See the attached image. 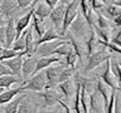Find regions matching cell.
Wrapping results in <instances>:
<instances>
[{
  "label": "cell",
  "mask_w": 121,
  "mask_h": 113,
  "mask_svg": "<svg viewBox=\"0 0 121 113\" xmlns=\"http://www.w3.org/2000/svg\"><path fill=\"white\" fill-rule=\"evenodd\" d=\"M68 40H69V43L72 45V48H73V50L77 53L79 60H85L87 56H88V49H87V44L86 41H82V40H78L73 38L71 35V34H68V36H66Z\"/></svg>",
  "instance_id": "obj_11"
},
{
  "label": "cell",
  "mask_w": 121,
  "mask_h": 113,
  "mask_svg": "<svg viewBox=\"0 0 121 113\" xmlns=\"http://www.w3.org/2000/svg\"><path fill=\"white\" fill-rule=\"evenodd\" d=\"M72 49H73V48H72V45H71V43H69V40H66V41H63V43L60 44L59 47L54 50V54L60 55V56H66L68 53L72 50Z\"/></svg>",
  "instance_id": "obj_31"
},
{
  "label": "cell",
  "mask_w": 121,
  "mask_h": 113,
  "mask_svg": "<svg viewBox=\"0 0 121 113\" xmlns=\"http://www.w3.org/2000/svg\"><path fill=\"white\" fill-rule=\"evenodd\" d=\"M43 1L47 4L48 6H51L52 9H53V8H56V6L60 3V0H43Z\"/></svg>",
  "instance_id": "obj_44"
},
{
  "label": "cell",
  "mask_w": 121,
  "mask_h": 113,
  "mask_svg": "<svg viewBox=\"0 0 121 113\" xmlns=\"http://www.w3.org/2000/svg\"><path fill=\"white\" fill-rule=\"evenodd\" d=\"M35 54V40L33 36V29H26L25 30V49H24V55L26 58L33 56Z\"/></svg>",
  "instance_id": "obj_17"
},
{
  "label": "cell",
  "mask_w": 121,
  "mask_h": 113,
  "mask_svg": "<svg viewBox=\"0 0 121 113\" xmlns=\"http://www.w3.org/2000/svg\"><path fill=\"white\" fill-rule=\"evenodd\" d=\"M110 59H111V52H110L106 47H104L102 49L100 48L96 53H93V54L90 55V58L86 63V67H85V73H88L90 70L97 68L98 65H101L102 63L107 62Z\"/></svg>",
  "instance_id": "obj_2"
},
{
  "label": "cell",
  "mask_w": 121,
  "mask_h": 113,
  "mask_svg": "<svg viewBox=\"0 0 121 113\" xmlns=\"http://www.w3.org/2000/svg\"><path fill=\"white\" fill-rule=\"evenodd\" d=\"M38 113H53V112H51V111H39Z\"/></svg>",
  "instance_id": "obj_49"
},
{
  "label": "cell",
  "mask_w": 121,
  "mask_h": 113,
  "mask_svg": "<svg viewBox=\"0 0 121 113\" xmlns=\"http://www.w3.org/2000/svg\"><path fill=\"white\" fill-rule=\"evenodd\" d=\"M78 60H79V58H78L77 53H76L73 49H72V50L66 55V62H64V63H66L69 68H73V69H76V68H77Z\"/></svg>",
  "instance_id": "obj_30"
},
{
  "label": "cell",
  "mask_w": 121,
  "mask_h": 113,
  "mask_svg": "<svg viewBox=\"0 0 121 113\" xmlns=\"http://www.w3.org/2000/svg\"><path fill=\"white\" fill-rule=\"evenodd\" d=\"M17 113H34V109L32 105H29L25 102H22L18 107V112Z\"/></svg>",
  "instance_id": "obj_35"
},
{
  "label": "cell",
  "mask_w": 121,
  "mask_h": 113,
  "mask_svg": "<svg viewBox=\"0 0 121 113\" xmlns=\"http://www.w3.org/2000/svg\"><path fill=\"white\" fill-rule=\"evenodd\" d=\"M105 11V13H102L104 15H106L107 18H110V19H115V18H117L119 15L121 14V6H119V5H115V4H112V3H110V4H106L105 5V8L102 9Z\"/></svg>",
  "instance_id": "obj_26"
},
{
  "label": "cell",
  "mask_w": 121,
  "mask_h": 113,
  "mask_svg": "<svg viewBox=\"0 0 121 113\" xmlns=\"http://www.w3.org/2000/svg\"><path fill=\"white\" fill-rule=\"evenodd\" d=\"M86 44H87V49H88V55L96 53L98 49H100V47H101V39H100V36L97 35V33L95 32L93 26H92L91 35L88 38V40L86 41Z\"/></svg>",
  "instance_id": "obj_22"
},
{
  "label": "cell",
  "mask_w": 121,
  "mask_h": 113,
  "mask_svg": "<svg viewBox=\"0 0 121 113\" xmlns=\"http://www.w3.org/2000/svg\"><path fill=\"white\" fill-rule=\"evenodd\" d=\"M32 8H33V14L38 19H40V20H44L45 18H48L51 11H52V8L48 6L44 1H39L35 5H33Z\"/></svg>",
  "instance_id": "obj_19"
},
{
  "label": "cell",
  "mask_w": 121,
  "mask_h": 113,
  "mask_svg": "<svg viewBox=\"0 0 121 113\" xmlns=\"http://www.w3.org/2000/svg\"><path fill=\"white\" fill-rule=\"evenodd\" d=\"M68 30H69L71 35L73 38H76V39H78V40H82V41H87L90 35H91V32H92V26L88 24V21L86 20L85 16H83L81 14V11H79V14L76 16L74 20L72 21V24L69 25Z\"/></svg>",
  "instance_id": "obj_1"
},
{
  "label": "cell",
  "mask_w": 121,
  "mask_h": 113,
  "mask_svg": "<svg viewBox=\"0 0 121 113\" xmlns=\"http://www.w3.org/2000/svg\"><path fill=\"white\" fill-rule=\"evenodd\" d=\"M20 92H23L22 84H20V87H18V88H15V89H6V90H4L3 93H0V105L6 104L8 102H10L11 99H14V97H17Z\"/></svg>",
  "instance_id": "obj_25"
},
{
  "label": "cell",
  "mask_w": 121,
  "mask_h": 113,
  "mask_svg": "<svg viewBox=\"0 0 121 113\" xmlns=\"http://www.w3.org/2000/svg\"><path fill=\"white\" fill-rule=\"evenodd\" d=\"M113 20L112 19L107 18L106 15L98 13V18H97V24L95 26H97V28H108V26H113Z\"/></svg>",
  "instance_id": "obj_29"
},
{
  "label": "cell",
  "mask_w": 121,
  "mask_h": 113,
  "mask_svg": "<svg viewBox=\"0 0 121 113\" xmlns=\"http://www.w3.org/2000/svg\"><path fill=\"white\" fill-rule=\"evenodd\" d=\"M112 43H115V44H117L119 47H121V29L117 32V34L115 36H113V39H112Z\"/></svg>",
  "instance_id": "obj_43"
},
{
  "label": "cell",
  "mask_w": 121,
  "mask_h": 113,
  "mask_svg": "<svg viewBox=\"0 0 121 113\" xmlns=\"http://www.w3.org/2000/svg\"><path fill=\"white\" fill-rule=\"evenodd\" d=\"M66 6L64 4L59 3L58 5L56 8H53L51 14H49V18H51V20L53 23V25H54V30L57 33L59 32V34L62 35V25H63V19H64V13H66ZM63 36V35H62Z\"/></svg>",
  "instance_id": "obj_5"
},
{
  "label": "cell",
  "mask_w": 121,
  "mask_h": 113,
  "mask_svg": "<svg viewBox=\"0 0 121 113\" xmlns=\"http://www.w3.org/2000/svg\"><path fill=\"white\" fill-rule=\"evenodd\" d=\"M119 64H120V65H121V63H120V62H119Z\"/></svg>",
  "instance_id": "obj_52"
},
{
  "label": "cell",
  "mask_w": 121,
  "mask_h": 113,
  "mask_svg": "<svg viewBox=\"0 0 121 113\" xmlns=\"http://www.w3.org/2000/svg\"><path fill=\"white\" fill-rule=\"evenodd\" d=\"M0 45L5 47V26H0Z\"/></svg>",
  "instance_id": "obj_41"
},
{
  "label": "cell",
  "mask_w": 121,
  "mask_h": 113,
  "mask_svg": "<svg viewBox=\"0 0 121 113\" xmlns=\"http://www.w3.org/2000/svg\"><path fill=\"white\" fill-rule=\"evenodd\" d=\"M11 49H13V50H17V52H23L25 49V32L19 38L15 39V41L13 43V45H11Z\"/></svg>",
  "instance_id": "obj_32"
},
{
  "label": "cell",
  "mask_w": 121,
  "mask_h": 113,
  "mask_svg": "<svg viewBox=\"0 0 121 113\" xmlns=\"http://www.w3.org/2000/svg\"><path fill=\"white\" fill-rule=\"evenodd\" d=\"M19 82H23V79L19 77H15V75H3V77H0V93L9 89L10 85H13L14 83H19Z\"/></svg>",
  "instance_id": "obj_23"
},
{
  "label": "cell",
  "mask_w": 121,
  "mask_h": 113,
  "mask_svg": "<svg viewBox=\"0 0 121 113\" xmlns=\"http://www.w3.org/2000/svg\"><path fill=\"white\" fill-rule=\"evenodd\" d=\"M102 81L111 87L112 89L115 90H120V85H119V78H117V74L113 72L112 69V65H111V62L107 63V67H106V70L104 72V74L101 75Z\"/></svg>",
  "instance_id": "obj_12"
},
{
  "label": "cell",
  "mask_w": 121,
  "mask_h": 113,
  "mask_svg": "<svg viewBox=\"0 0 121 113\" xmlns=\"http://www.w3.org/2000/svg\"><path fill=\"white\" fill-rule=\"evenodd\" d=\"M91 4H92V8H93V9L95 10H102V9H104V8H105V5H106V4H107V3H105V0H91Z\"/></svg>",
  "instance_id": "obj_36"
},
{
  "label": "cell",
  "mask_w": 121,
  "mask_h": 113,
  "mask_svg": "<svg viewBox=\"0 0 121 113\" xmlns=\"http://www.w3.org/2000/svg\"><path fill=\"white\" fill-rule=\"evenodd\" d=\"M40 96L43 97L47 107H51V105L58 103V102L62 99L59 96V93L56 90V88H49V87H47L43 92H40Z\"/></svg>",
  "instance_id": "obj_15"
},
{
  "label": "cell",
  "mask_w": 121,
  "mask_h": 113,
  "mask_svg": "<svg viewBox=\"0 0 121 113\" xmlns=\"http://www.w3.org/2000/svg\"><path fill=\"white\" fill-rule=\"evenodd\" d=\"M23 90H33V92H43L47 88V78H45V72L34 74L29 81L23 82L22 84Z\"/></svg>",
  "instance_id": "obj_3"
},
{
  "label": "cell",
  "mask_w": 121,
  "mask_h": 113,
  "mask_svg": "<svg viewBox=\"0 0 121 113\" xmlns=\"http://www.w3.org/2000/svg\"><path fill=\"white\" fill-rule=\"evenodd\" d=\"M32 24H33V29L35 30V33L39 35V38L43 35V34L45 33V28H44V24H43V20H40V19H38L35 15L33 14L32 16Z\"/></svg>",
  "instance_id": "obj_28"
},
{
  "label": "cell",
  "mask_w": 121,
  "mask_h": 113,
  "mask_svg": "<svg viewBox=\"0 0 121 113\" xmlns=\"http://www.w3.org/2000/svg\"><path fill=\"white\" fill-rule=\"evenodd\" d=\"M74 70L76 69L69 68V67L64 68V69L60 72V75H59V79H58V84H59V83H62V82H64V81H67V79L73 78L74 77Z\"/></svg>",
  "instance_id": "obj_33"
},
{
  "label": "cell",
  "mask_w": 121,
  "mask_h": 113,
  "mask_svg": "<svg viewBox=\"0 0 121 113\" xmlns=\"http://www.w3.org/2000/svg\"><path fill=\"white\" fill-rule=\"evenodd\" d=\"M77 87L78 84L76 83L74 78H71V79H67L62 83L58 84V89L62 92L63 97H64V102H68L71 101L72 97H74L76 92H77Z\"/></svg>",
  "instance_id": "obj_6"
},
{
  "label": "cell",
  "mask_w": 121,
  "mask_h": 113,
  "mask_svg": "<svg viewBox=\"0 0 121 113\" xmlns=\"http://www.w3.org/2000/svg\"><path fill=\"white\" fill-rule=\"evenodd\" d=\"M9 16L4 13V11L0 9V26H6V24H8V21H9Z\"/></svg>",
  "instance_id": "obj_39"
},
{
  "label": "cell",
  "mask_w": 121,
  "mask_h": 113,
  "mask_svg": "<svg viewBox=\"0 0 121 113\" xmlns=\"http://www.w3.org/2000/svg\"><path fill=\"white\" fill-rule=\"evenodd\" d=\"M115 69H116L117 78H119V85H120V90H121V65L119 64V62L115 63Z\"/></svg>",
  "instance_id": "obj_42"
},
{
  "label": "cell",
  "mask_w": 121,
  "mask_h": 113,
  "mask_svg": "<svg viewBox=\"0 0 121 113\" xmlns=\"http://www.w3.org/2000/svg\"><path fill=\"white\" fill-rule=\"evenodd\" d=\"M17 39V29H15V21L13 18L9 19L8 24L5 26V47L4 48H11V45Z\"/></svg>",
  "instance_id": "obj_14"
},
{
  "label": "cell",
  "mask_w": 121,
  "mask_h": 113,
  "mask_svg": "<svg viewBox=\"0 0 121 113\" xmlns=\"http://www.w3.org/2000/svg\"><path fill=\"white\" fill-rule=\"evenodd\" d=\"M58 104H59L60 107H62V108L64 109V113H73V112H72V109H71V107H69V105H68V104H67L63 99H60V101L58 102Z\"/></svg>",
  "instance_id": "obj_40"
},
{
  "label": "cell",
  "mask_w": 121,
  "mask_h": 113,
  "mask_svg": "<svg viewBox=\"0 0 121 113\" xmlns=\"http://www.w3.org/2000/svg\"><path fill=\"white\" fill-rule=\"evenodd\" d=\"M64 69L63 63L57 67H48L45 70V78H47V87L49 88H56L58 85V79L60 75V72Z\"/></svg>",
  "instance_id": "obj_7"
},
{
  "label": "cell",
  "mask_w": 121,
  "mask_h": 113,
  "mask_svg": "<svg viewBox=\"0 0 121 113\" xmlns=\"http://www.w3.org/2000/svg\"><path fill=\"white\" fill-rule=\"evenodd\" d=\"M115 113H121V103H119L116 99V108H115Z\"/></svg>",
  "instance_id": "obj_46"
},
{
  "label": "cell",
  "mask_w": 121,
  "mask_h": 113,
  "mask_svg": "<svg viewBox=\"0 0 121 113\" xmlns=\"http://www.w3.org/2000/svg\"><path fill=\"white\" fill-rule=\"evenodd\" d=\"M3 63L11 70L13 75L22 78V64H23V56L22 55L14 56V58L8 59V60H4Z\"/></svg>",
  "instance_id": "obj_16"
},
{
  "label": "cell",
  "mask_w": 121,
  "mask_h": 113,
  "mask_svg": "<svg viewBox=\"0 0 121 113\" xmlns=\"http://www.w3.org/2000/svg\"><path fill=\"white\" fill-rule=\"evenodd\" d=\"M72 1H73V0H60V3L64 4V5H68V4L72 3Z\"/></svg>",
  "instance_id": "obj_48"
},
{
  "label": "cell",
  "mask_w": 121,
  "mask_h": 113,
  "mask_svg": "<svg viewBox=\"0 0 121 113\" xmlns=\"http://www.w3.org/2000/svg\"><path fill=\"white\" fill-rule=\"evenodd\" d=\"M107 1H110V0H105V3H107Z\"/></svg>",
  "instance_id": "obj_51"
},
{
  "label": "cell",
  "mask_w": 121,
  "mask_h": 113,
  "mask_svg": "<svg viewBox=\"0 0 121 113\" xmlns=\"http://www.w3.org/2000/svg\"><path fill=\"white\" fill-rule=\"evenodd\" d=\"M24 98H25V94H22V96L14 98V99H11L10 102H8V103L4 105L1 113H17L19 104L24 101Z\"/></svg>",
  "instance_id": "obj_24"
},
{
  "label": "cell",
  "mask_w": 121,
  "mask_h": 113,
  "mask_svg": "<svg viewBox=\"0 0 121 113\" xmlns=\"http://www.w3.org/2000/svg\"><path fill=\"white\" fill-rule=\"evenodd\" d=\"M17 4H18L19 8H22V9H25V8H28V6H30V8L33 6L34 0H17Z\"/></svg>",
  "instance_id": "obj_37"
},
{
  "label": "cell",
  "mask_w": 121,
  "mask_h": 113,
  "mask_svg": "<svg viewBox=\"0 0 121 113\" xmlns=\"http://www.w3.org/2000/svg\"><path fill=\"white\" fill-rule=\"evenodd\" d=\"M113 24H115L116 26H119V28H121V14L117 18L113 19Z\"/></svg>",
  "instance_id": "obj_45"
},
{
  "label": "cell",
  "mask_w": 121,
  "mask_h": 113,
  "mask_svg": "<svg viewBox=\"0 0 121 113\" xmlns=\"http://www.w3.org/2000/svg\"><path fill=\"white\" fill-rule=\"evenodd\" d=\"M63 41H66V40H53V41H47V43L38 45L35 48V54L39 56H52L54 54V50Z\"/></svg>",
  "instance_id": "obj_9"
},
{
  "label": "cell",
  "mask_w": 121,
  "mask_h": 113,
  "mask_svg": "<svg viewBox=\"0 0 121 113\" xmlns=\"http://www.w3.org/2000/svg\"><path fill=\"white\" fill-rule=\"evenodd\" d=\"M79 14V0H73L66 6V13H64L63 25H62V35L66 36V33L72 21L76 19V16Z\"/></svg>",
  "instance_id": "obj_4"
},
{
  "label": "cell",
  "mask_w": 121,
  "mask_h": 113,
  "mask_svg": "<svg viewBox=\"0 0 121 113\" xmlns=\"http://www.w3.org/2000/svg\"><path fill=\"white\" fill-rule=\"evenodd\" d=\"M53 40H67L66 36H62L59 33H57L54 29H48L45 30V33L42 35L38 40H35V48L38 45L47 43V41H53Z\"/></svg>",
  "instance_id": "obj_18"
},
{
  "label": "cell",
  "mask_w": 121,
  "mask_h": 113,
  "mask_svg": "<svg viewBox=\"0 0 121 113\" xmlns=\"http://www.w3.org/2000/svg\"><path fill=\"white\" fill-rule=\"evenodd\" d=\"M33 16V8H30V10L26 13L25 15H23L15 21V29H17V38H19L23 33L25 32V29L29 26L30 20Z\"/></svg>",
  "instance_id": "obj_13"
},
{
  "label": "cell",
  "mask_w": 121,
  "mask_h": 113,
  "mask_svg": "<svg viewBox=\"0 0 121 113\" xmlns=\"http://www.w3.org/2000/svg\"><path fill=\"white\" fill-rule=\"evenodd\" d=\"M39 1H43V0H34V4H33V5H35V4H38Z\"/></svg>",
  "instance_id": "obj_50"
},
{
  "label": "cell",
  "mask_w": 121,
  "mask_h": 113,
  "mask_svg": "<svg viewBox=\"0 0 121 113\" xmlns=\"http://www.w3.org/2000/svg\"><path fill=\"white\" fill-rule=\"evenodd\" d=\"M19 55L24 56V50L17 52V50H13L11 48H4V47L0 48V62H4V60L11 59L14 56H19Z\"/></svg>",
  "instance_id": "obj_27"
},
{
  "label": "cell",
  "mask_w": 121,
  "mask_h": 113,
  "mask_svg": "<svg viewBox=\"0 0 121 113\" xmlns=\"http://www.w3.org/2000/svg\"><path fill=\"white\" fill-rule=\"evenodd\" d=\"M101 45L106 47L111 53H119V54H121V47H119V45L115 44V43H112V41H104V40H101Z\"/></svg>",
  "instance_id": "obj_34"
},
{
  "label": "cell",
  "mask_w": 121,
  "mask_h": 113,
  "mask_svg": "<svg viewBox=\"0 0 121 113\" xmlns=\"http://www.w3.org/2000/svg\"><path fill=\"white\" fill-rule=\"evenodd\" d=\"M53 63H63L60 58H57V56H40L39 59L37 60V67H35V74L42 72L45 68L51 67Z\"/></svg>",
  "instance_id": "obj_20"
},
{
  "label": "cell",
  "mask_w": 121,
  "mask_h": 113,
  "mask_svg": "<svg viewBox=\"0 0 121 113\" xmlns=\"http://www.w3.org/2000/svg\"><path fill=\"white\" fill-rule=\"evenodd\" d=\"M37 58L35 56H29V58L23 59V64H22V79L23 82H25L26 79L32 78L35 74V67H37Z\"/></svg>",
  "instance_id": "obj_8"
},
{
  "label": "cell",
  "mask_w": 121,
  "mask_h": 113,
  "mask_svg": "<svg viewBox=\"0 0 121 113\" xmlns=\"http://www.w3.org/2000/svg\"><path fill=\"white\" fill-rule=\"evenodd\" d=\"M96 89L97 92L100 93V96L102 97V99H104V104H105V111L107 109V105L110 103V99H111V96L113 93V90L111 87H110L107 83H105L104 81H102L101 77L97 78V82H96Z\"/></svg>",
  "instance_id": "obj_10"
},
{
  "label": "cell",
  "mask_w": 121,
  "mask_h": 113,
  "mask_svg": "<svg viewBox=\"0 0 121 113\" xmlns=\"http://www.w3.org/2000/svg\"><path fill=\"white\" fill-rule=\"evenodd\" d=\"M3 75H13V73L3 62H0V77H3Z\"/></svg>",
  "instance_id": "obj_38"
},
{
  "label": "cell",
  "mask_w": 121,
  "mask_h": 113,
  "mask_svg": "<svg viewBox=\"0 0 121 113\" xmlns=\"http://www.w3.org/2000/svg\"><path fill=\"white\" fill-rule=\"evenodd\" d=\"M115 26L116 25L108 26V28H97V26H93V29H95V32L97 33V35L100 36L101 40H104V41H112L113 36H115V34H113V33L119 32V30L116 32Z\"/></svg>",
  "instance_id": "obj_21"
},
{
  "label": "cell",
  "mask_w": 121,
  "mask_h": 113,
  "mask_svg": "<svg viewBox=\"0 0 121 113\" xmlns=\"http://www.w3.org/2000/svg\"><path fill=\"white\" fill-rule=\"evenodd\" d=\"M111 3H112V4H115V5L121 6V0H111Z\"/></svg>",
  "instance_id": "obj_47"
}]
</instances>
